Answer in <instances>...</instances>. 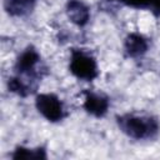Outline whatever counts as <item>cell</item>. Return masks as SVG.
Wrapping results in <instances>:
<instances>
[{
	"label": "cell",
	"mask_w": 160,
	"mask_h": 160,
	"mask_svg": "<svg viewBox=\"0 0 160 160\" xmlns=\"http://www.w3.org/2000/svg\"><path fill=\"white\" fill-rule=\"evenodd\" d=\"M84 104L82 108L86 112L95 118H102L109 109V98L104 94H99L91 90H85L84 92Z\"/></svg>",
	"instance_id": "cell-5"
},
{
	"label": "cell",
	"mask_w": 160,
	"mask_h": 160,
	"mask_svg": "<svg viewBox=\"0 0 160 160\" xmlns=\"http://www.w3.org/2000/svg\"><path fill=\"white\" fill-rule=\"evenodd\" d=\"M40 54L34 46H28L16 59L14 70L16 75L26 78L29 80L40 81L46 74V68L40 64Z\"/></svg>",
	"instance_id": "cell-2"
},
{
	"label": "cell",
	"mask_w": 160,
	"mask_h": 160,
	"mask_svg": "<svg viewBox=\"0 0 160 160\" xmlns=\"http://www.w3.org/2000/svg\"><path fill=\"white\" fill-rule=\"evenodd\" d=\"M36 0H4V10L10 16H25L30 14Z\"/></svg>",
	"instance_id": "cell-9"
},
{
	"label": "cell",
	"mask_w": 160,
	"mask_h": 160,
	"mask_svg": "<svg viewBox=\"0 0 160 160\" xmlns=\"http://www.w3.org/2000/svg\"><path fill=\"white\" fill-rule=\"evenodd\" d=\"M124 49H125V52L128 56L140 58L148 51L149 44H148V40L142 35L136 34V32H131L125 39Z\"/></svg>",
	"instance_id": "cell-8"
},
{
	"label": "cell",
	"mask_w": 160,
	"mask_h": 160,
	"mask_svg": "<svg viewBox=\"0 0 160 160\" xmlns=\"http://www.w3.org/2000/svg\"><path fill=\"white\" fill-rule=\"evenodd\" d=\"M69 70L74 76L85 81H91L99 75L96 60L81 49H71Z\"/></svg>",
	"instance_id": "cell-3"
},
{
	"label": "cell",
	"mask_w": 160,
	"mask_h": 160,
	"mask_svg": "<svg viewBox=\"0 0 160 160\" xmlns=\"http://www.w3.org/2000/svg\"><path fill=\"white\" fill-rule=\"evenodd\" d=\"M149 9L155 14L160 15V0H150V6Z\"/></svg>",
	"instance_id": "cell-12"
},
{
	"label": "cell",
	"mask_w": 160,
	"mask_h": 160,
	"mask_svg": "<svg viewBox=\"0 0 160 160\" xmlns=\"http://www.w3.org/2000/svg\"><path fill=\"white\" fill-rule=\"evenodd\" d=\"M36 1H38V0H36Z\"/></svg>",
	"instance_id": "cell-13"
},
{
	"label": "cell",
	"mask_w": 160,
	"mask_h": 160,
	"mask_svg": "<svg viewBox=\"0 0 160 160\" xmlns=\"http://www.w3.org/2000/svg\"><path fill=\"white\" fill-rule=\"evenodd\" d=\"M66 15L76 26H85L90 19V10L81 0H69L66 2Z\"/></svg>",
	"instance_id": "cell-6"
},
{
	"label": "cell",
	"mask_w": 160,
	"mask_h": 160,
	"mask_svg": "<svg viewBox=\"0 0 160 160\" xmlns=\"http://www.w3.org/2000/svg\"><path fill=\"white\" fill-rule=\"evenodd\" d=\"M116 1L135 9H149L150 6V0H116Z\"/></svg>",
	"instance_id": "cell-11"
},
{
	"label": "cell",
	"mask_w": 160,
	"mask_h": 160,
	"mask_svg": "<svg viewBox=\"0 0 160 160\" xmlns=\"http://www.w3.org/2000/svg\"><path fill=\"white\" fill-rule=\"evenodd\" d=\"M11 159L21 160V159H46V152L44 148H36V149H29L24 146H18L14 152L11 154Z\"/></svg>",
	"instance_id": "cell-10"
},
{
	"label": "cell",
	"mask_w": 160,
	"mask_h": 160,
	"mask_svg": "<svg viewBox=\"0 0 160 160\" xmlns=\"http://www.w3.org/2000/svg\"><path fill=\"white\" fill-rule=\"evenodd\" d=\"M38 84H39L38 81H32V80H29L20 75H15V76L9 78L8 89L10 92H14L21 98H26L36 91Z\"/></svg>",
	"instance_id": "cell-7"
},
{
	"label": "cell",
	"mask_w": 160,
	"mask_h": 160,
	"mask_svg": "<svg viewBox=\"0 0 160 160\" xmlns=\"http://www.w3.org/2000/svg\"><path fill=\"white\" fill-rule=\"evenodd\" d=\"M38 111L49 121L58 122L64 119V106L61 100L55 94H39L35 98Z\"/></svg>",
	"instance_id": "cell-4"
},
{
	"label": "cell",
	"mask_w": 160,
	"mask_h": 160,
	"mask_svg": "<svg viewBox=\"0 0 160 160\" xmlns=\"http://www.w3.org/2000/svg\"><path fill=\"white\" fill-rule=\"evenodd\" d=\"M116 124L126 136L135 140H149L155 138L159 132L158 120L148 115H120L116 116Z\"/></svg>",
	"instance_id": "cell-1"
}]
</instances>
